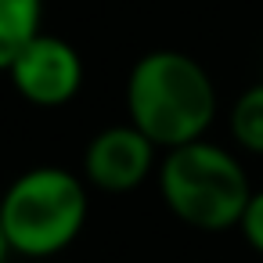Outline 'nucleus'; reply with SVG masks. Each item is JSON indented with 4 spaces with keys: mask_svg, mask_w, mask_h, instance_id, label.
Returning <instances> with one entry per match:
<instances>
[{
    "mask_svg": "<svg viewBox=\"0 0 263 263\" xmlns=\"http://www.w3.org/2000/svg\"><path fill=\"white\" fill-rule=\"evenodd\" d=\"M238 227H241L245 241H249L256 252H263V191H252V198H249V205H245Z\"/></svg>",
    "mask_w": 263,
    "mask_h": 263,
    "instance_id": "obj_8",
    "label": "nucleus"
},
{
    "mask_svg": "<svg viewBox=\"0 0 263 263\" xmlns=\"http://www.w3.org/2000/svg\"><path fill=\"white\" fill-rule=\"evenodd\" d=\"M155 166V144L134 126H108L101 130L83 155V177L101 191H134L148 180Z\"/></svg>",
    "mask_w": 263,
    "mask_h": 263,
    "instance_id": "obj_5",
    "label": "nucleus"
},
{
    "mask_svg": "<svg viewBox=\"0 0 263 263\" xmlns=\"http://www.w3.org/2000/svg\"><path fill=\"white\" fill-rule=\"evenodd\" d=\"M231 137L252 152V155H263V83L249 87L234 108H231Z\"/></svg>",
    "mask_w": 263,
    "mask_h": 263,
    "instance_id": "obj_7",
    "label": "nucleus"
},
{
    "mask_svg": "<svg viewBox=\"0 0 263 263\" xmlns=\"http://www.w3.org/2000/svg\"><path fill=\"white\" fill-rule=\"evenodd\" d=\"M159 191L170 213L198 231L238 227L252 198L245 166L205 137L166 152L159 162Z\"/></svg>",
    "mask_w": 263,
    "mask_h": 263,
    "instance_id": "obj_3",
    "label": "nucleus"
},
{
    "mask_svg": "<svg viewBox=\"0 0 263 263\" xmlns=\"http://www.w3.org/2000/svg\"><path fill=\"white\" fill-rule=\"evenodd\" d=\"M44 0H0V72H8L22 47L44 33Z\"/></svg>",
    "mask_w": 263,
    "mask_h": 263,
    "instance_id": "obj_6",
    "label": "nucleus"
},
{
    "mask_svg": "<svg viewBox=\"0 0 263 263\" xmlns=\"http://www.w3.org/2000/svg\"><path fill=\"white\" fill-rule=\"evenodd\" d=\"M15 90L40 108H58L65 101H72L83 87V58L80 51L54 36V33H36L22 54L11 62L8 69Z\"/></svg>",
    "mask_w": 263,
    "mask_h": 263,
    "instance_id": "obj_4",
    "label": "nucleus"
},
{
    "mask_svg": "<svg viewBox=\"0 0 263 263\" xmlns=\"http://www.w3.org/2000/svg\"><path fill=\"white\" fill-rule=\"evenodd\" d=\"M0 223L11 252L29 259L54 256L87 223V184L62 166L26 170L0 195Z\"/></svg>",
    "mask_w": 263,
    "mask_h": 263,
    "instance_id": "obj_2",
    "label": "nucleus"
},
{
    "mask_svg": "<svg viewBox=\"0 0 263 263\" xmlns=\"http://www.w3.org/2000/svg\"><path fill=\"white\" fill-rule=\"evenodd\" d=\"M126 116L155 148L202 141L216 119V87L184 51H148L126 76Z\"/></svg>",
    "mask_w": 263,
    "mask_h": 263,
    "instance_id": "obj_1",
    "label": "nucleus"
},
{
    "mask_svg": "<svg viewBox=\"0 0 263 263\" xmlns=\"http://www.w3.org/2000/svg\"><path fill=\"white\" fill-rule=\"evenodd\" d=\"M8 252H11V245H8V238H4V223H0V263L8 259Z\"/></svg>",
    "mask_w": 263,
    "mask_h": 263,
    "instance_id": "obj_9",
    "label": "nucleus"
}]
</instances>
